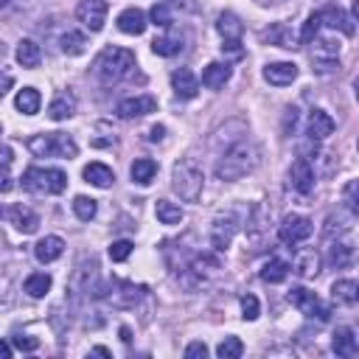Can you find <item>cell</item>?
<instances>
[{"label": "cell", "instance_id": "obj_4", "mask_svg": "<svg viewBox=\"0 0 359 359\" xmlns=\"http://www.w3.org/2000/svg\"><path fill=\"white\" fill-rule=\"evenodd\" d=\"M28 149L36 154V157H62V160H70L79 154V146L70 135L65 132H42V135H34L28 140Z\"/></svg>", "mask_w": 359, "mask_h": 359}, {"label": "cell", "instance_id": "obj_54", "mask_svg": "<svg viewBox=\"0 0 359 359\" xmlns=\"http://www.w3.org/2000/svg\"><path fill=\"white\" fill-rule=\"evenodd\" d=\"M356 300H359V292H356Z\"/></svg>", "mask_w": 359, "mask_h": 359}, {"label": "cell", "instance_id": "obj_32", "mask_svg": "<svg viewBox=\"0 0 359 359\" xmlns=\"http://www.w3.org/2000/svg\"><path fill=\"white\" fill-rule=\"evenodd\" d=\"M154 213H157V219H160V224H180L182 222V208L177 205V202H168V199H157V205H154Z\"/></svg>", "mask_w": 359, "mask_h": 359}, {"label": "cell", "instance_id": "obj_27", "mask_svg": "<svg viewBox=\"0 0 359 359\" xmlns=\"http://www.w3.org/2000/svg\"><path fill=\"white\" fill-rule=\"evenodd\" d=\"M14 56H17V62H20L22 67H39V62H42V48H39L34 39H20Z\"/></svg>", "mask_w": 359, "mask_h": 359}, {"label": "cell", "instance_id": "obj_25", "mask_svg": "<svg viewBox=\"0 0 359 359\" xmlns=\"http://www.w3.org/2000/svg\"><path fill=\"white\" fill-rule=\"evenodd\" d=\"M294 272L300 275V278H317L320 275V255H317V250H303V252H297V258H294Z\"/></svg>", "mask_w": 359, "mask_h": 359}, {"label": "cell", "instance_id": "obj_1", "mask_svg": "<svg viewBox=\"0 0 359 359\" xmlns=\"http://www.w3.org/2000/svg\"><path fill=\"white\" fill-rule=\"evenodd\" d=\"M255 165H258V146L250 137H241V140L230 143L222 151V157L216 160V177L224 182H236V180L247 177Z\"/></svg>", "mask_w": 359, "mask_h": 359}, {"label": "cell", "instance_id": "obj_43", "mask_svg": "<svg viewBox=\"0 0 359 359\" xmlns=\"http://www.w3.org/2000/svg\"><path fill=\"white\" fill-rule=\"evenodd\" d=\"M261 314V303L255 294H241V317L244 320H258Z\"/></svg>", "mask_w": 359, "mask_h": 359}, {"label": "cell", "instance_id": "obj_48", "mask_svg": "<svg viewBox=\"0 0 359 359\" xmlns=\"http://www.w3.org/2000/svg\"><path fill=\"white\" fill-rule=\"evenodd\" d=\"M0 356H3V359H8V356H11V342H8V339H3V342H0Z\"/></svg>", "mask_w": 359, "mask_h": 359}, {"label": "cell", "instance_id": "obj_9", "mask_svg": "<svg viewBox=\"0 0 359 359\" xmlns=\"http://www.w3.org/2000/svg\"><path fill=\"white\" fill-rule=\"evenodd\" d=\"M107 11H109L107 0H81V3L76 6L79 22H81L84 28H90V31H101V28H104Z\"/></svg>", "mask_w": 359, "mask_h": 359}, {"label": "cell", "instance_id": "obj_35", "mask_svg": "<svg viewBox=\"0 0 359 359\" xmlns=\"http://www.w3.org/2000/svg\"><path fill=\"white\" fill-rule=\"evenodd\" d=\"M59 48H62V53H67V56H79V53H84L87 39H84L81 31H65L62 39H59Z\"/></svg>", "mask_w": 359, "mask_h": 359}, {"label": "cell", "instance_id": "obj_20", "mask_svg": "<svg viewBox=\"0 0 359 359\" xmlns=\"http://www.w3.org/2000/svg\"><path fill=\"white\" fill-rule=\"evenodd\" d=\"M8 222H11L20 233H36V227H39V216H36L31 208H25V205H14V208L8 210Z\"/></svg>", "mask_w": 359, "mask_h": 359}, {"label": "cell", "instance_id": "obj_31", "mask_svg": "<svg viewBox=\"0 0 359 359\" xmlns=\"http://www.w3.org/2000/svg\"><path fill=\"white\" fill-rule=\"evenodd\" d=\"M264 39H269L278 48H297L294 45V34H292V28L286 22H275L269 31H264Z\"/></svg>", "mask_w": 359, "mask_h": 359}, {"label": "cell", "instance_id": "obj_33", "mask_svg": "<svg viewBox=\"0 0 359 359\" xmlns=\"http://www.w3.org/2000/svg\"><path fill=\"white\" fill-rule=\"evenodd\" d=\"M286 275H289V264L283 258H269L261 266V280H266V283H280V280H286Z\"/></svg>", "mask_w": 359, "mask_h": 359}, {"label": "cell", "instance_id": "obj_3", "mask_svg": "<svg viewBox=\"0 0 359 359\" xmlns=\"http://www.w3.org/2000/svg\"><path fill=\"white\" fill-rule=\"evenodd\" d=\"M171 188L180 194V199L185 202H196L202 196V188H205V174L202 168L196 165V160L185 157L180 163H174L171 168Z\"/></svg>", "mask_w": 359, "mask_h": 359}, {"label": "cell", "instance_id": "obj_50", "mask_svg": "<svg viewBox=\"0 0 359 359\" xmlns=\"http://www.w3.org/2000/svg\"><path fill=\"white\" fill-rule=\"evenodd\" d=\"M121 339H123V342H129V339H132V337H129V328H121Z\"/></svg>", "mask_w": 359, "mask_h": 359}, {"label": "cell", "instance_id": "obj_11", "mask_svg": "<svg viewBox=\"0 0 359 359\" xmlns=\"http://www.w3.org/2000/svg\"><path fill=\"white\" fill-rule=\"evenodd\" d=\"M339 42H331V39H320L311 50V65L320 70V73H331L339 67Z\"/></svg>", "mask_w": 359, "mask_h": 359}, {"label": "cell", "instance_id": "obj_6", "mask_svg": "<svg viewBox=\"0 0 359 359\" xmlns=\"http://www.w3.org/2000/svg\"><path fill=\"white\" fill-rule=\"evenodd\" d=\"M289 300H292V306L300 311V314H306V317H317L320 323H325L328 320V306H323V300L311 292V289H306V286H294L292 292H289Z\"/></svg>", "mask_w": 359, "mask_h": 359}, {"label": "cell", "instance_id": "obj_24", "mask_svg": "<svg viewBox=\"0 0 359 359\" xmlns=\"http://www.w3.org/2000/svg\"><path fill=\"white\" fill-rule=\"evenodd\" d=\"M81 174H84V182H90V185H95V188H109V185L115 182L112 168L104 165V163H90V165H84Z\"/></svg>", "mask_w": 359, "mask_h": 359}, {"label": "cell", "instance_id": "obj_51", "mask_svg": "<svg viewBox=\"0 0 359 359\" xmlns=\"http://www.w3.org/2000/svg\"><path fill=\"white\" fill-rule=\"evenodd\" d=\"M353 17H356V22H359V0L353 3Z\"/></svg>", "mask_w": 359, "mask_h": 359}, {"label": "cell", "instance_id": "obj_5", "mask_svg": "<svg viewBox=\"0 0 359 359\" xmlns=\"http://www.w3.org/2000/svg\"><path fill=\"white\" fill-rule=\"evenodd\" d=\"M22 188L31 191V194H62L67 188V174L62 168L31 165L22 174Z\"/></svg>", "mask_w": 359, "mask_h": 359}, {"label": "cell", "instance_id": "obj_2", "mask_svg": "<svg viewBox=\"0 0 359 359\" xmlns=\"http://www.w3.org/2000/svg\"><path fill=\"white\" fill-rule=\"evenodd\" d=\"M135 67V53L129 48H104L95 59V76L101 84H118L121 79H126Z\"/></svg>", "mask_w": 359, "mask_h": 359}, {"label": "cell", "instance_id": "obj_10", "mask_svg": "<svg viewBox=\"0 0 359 359\" xmlns=\"http://www.w3.org/2000/svg\"><path fill=\"white\" fill-rule=\"evenodd\" d=\"M143 292H146V286H135V283H129V280H112L109 283V292L104 294L112 306H118V309H132L140 297H143Z\"/></svg>", "mask_w": 359, "mask_h": 359}, {"label": "cell", "instance_id": "obj_12", "mask_svg": "<svg viewBox=\"0 0 359 359\" xmlns=\"http://www.w3.org/2000/svg\"><path fill=\"white\" fill-rule=\"evenodd\" d=\"M157 109V98L154 95H132V98H123L121 104H118V118H143V115H149V112H154Z\"/></svg>", "mask_w": 359, "mask_h": 359}, {"label": "cell", "instance_id": "obj_46", "mask_svg": "<svg viewBox=\"0 0 359 359\" xmlns=\"http://www.w3.org/2000/svg\"><path fill=\"white\" fill-rule=\"evenodd\" d=\"M11 342L17 345V351H36L39 348V339H34V337H11Z\"/></svg>", "mask_w": 359, "mask_h": 359}, {"label": "cell", "instance_id": "obj_36", "mask_svg": "<svg viewBox=\"0 0 359 359\" xmlns=\"http://www.w3.org/2000/svg\"><path fill=\"white\" fill-rule=\"evenodd\" d=\"M356 292H359V283L356 280H337L331 286V297L337 303H356Z\"/></svg>", "mask_w": 359, "mask_h": 359}, {"label": "cell", "instance_id": "obj_44", "mask_svg": "<svg viewBox=\"0 0 359 359\" xmlns=\"http://www.w3.org/2000/svg\"><path fill=\"white\" fill-rule=\"evenodd\" d=\"M129 255H132V241L121 238V241H112V244H109V258H112V261L121 264V261H126Z\"/></svg>", "mask_w": 359, "mask_h": 359}, {"label": "cell", "instance_id": "obj_7", "mask_svg": "<svg viewBox=\"0 0 359 359\" xmlns=\"http://www.w3.org/2000/svg\"><path fill=\"white\" fill-rule=\"evenodd\" d=\"M236 230H238V213L236 210L219 213L213 219V224H210V244H213V250H219V252L227 250L233 236H236Z\"/></svg>", "mask_w": 359, "mask_h": 359}, {"label": "cell", "instance_id": "obj_42", "mask_svg": "<svg viewBox=\"0 0 359 359\" xmlns=\"http://www.w3.org/2000/svg\"><path fill=\"white\" fill-rule=\"evenodd\" d=\"M320 25H323L320 14H309V20H306V22H303V28H300V42H314V39H317Z\"/></svg>", "mask_w": 359, "mask_h": 359}, {"label": "cell", "instance_id": "obj_19", "mask_svg": "<svg viewBox=\"0 0 359 359\" xmlns=\"http://www.w3.org/2000/svg\"><path fill=\"white\" fill-rule=\"evenodd\" d=\"M227 81H230V65L227 62H210L202 70V84L208 90H222Z\"/></svg>", "mask_w": 359, "mask_h": 359}, {"label": "cell", "instance_id": "obj_28", "mask_svg": "<svg viewBox=\"0 0 359 359\" xmlns=\"http://www.w3.org/2000/svg\"><path fill=\"white\" fill-rule=\"evenodd\" d=\"M216 31L224 36V42L227 39H241V31H244V25H241V20L233 14V11H224V14H219V20H216Z\"/></svg>", "mask_w": 359, "mask_h": 359}, {"label": "cell", "instance_id": "obj_34", "mask_svg": "<svg viewBox=\"0 0 359 359\" xmlns=\"http://www.w3.org/2000/svg\"><path fill=\"white\" fill-rule=\"evenodd\" d=\"M50 275L48 272H31L28 278H25V283H22V289L31 294V297H45L48 292H50Z\"/></svg>", "mask_w": 359, "mask_h": 359}, {"label": "cell", "instance_id": "obj_21", "mask_svg": "<svg viewBox=\"0 0 359 359\" xmlns=\"http://www.w3.org/2000/svg\"><path fill=\"white\" fill-rule=\"evenodd\" d=\"M146 14L140 11V8H123L121 14H118V28L123 31V34H132V36H137V34H143L146 31Z\"/></svg>", "mask_w": 359, "mask_h": 359}, {"label": "cell", "instance_id": "obj_18", "mask_svg": "<svg viewBox=\"0 0 359 359\" xmlns=\"http://www.w3.org/2000/svg\"><path fill=\"white\" fill-rule=\"evenodd\" d=\"M62 252H65V241H62L59 236H45V238H39L36 247H34V255H36L39 264H53Z\"/></svg>", "mask_w": 359, "mask_h": 359}, {"label": "cell", "instance_id": "obj_40", "mask_svg": "<svg viewBox=\"0 0 359 359\" xmlns=\"http://www.w3.org/2000/svg\"><path fill=\"white\" fill-rule=\"evenodd\" d=\"M342 202H345V208H348L353 216H359V180H351V182L342 188Z\"/></svg>", "mask_w": 359, "mask_h": 359}, {"label": "cell", "instance_id": "obj_52", "mask_svg": "<svg viewBox=\"0 0 359 359\" xmlns=\"http://www.w3.org/2000/svg\"><path fill=\"white\" fill-rule=\"evenodd\" d=\"M353 93H356V101H359V79L353 81Z\"/></svg>", "mask_w": 359, "mask_h": 359}, {"label": "cell", "instance_id": "obj_13", "mask_svg": "<svg viewBox=\"0 0 359 359\" xmlns=\"http://www.w3.org/2000/svg\"><path fill=\"white\" fill-rule=\"evenodd\" d=\"M289 182L297 194H311L314 188V168L306 157H297L292 165H289Z\"/></svg>", "mask_w": 359, "mask_h": 359}, {"label": "cell", "instance_id": "obj_23", "mask_svg": "<svg viewBox=\"0 0 359 359\" xmlns=\"http://www.w3.org/2000/svg\"><path fill=\"white\" fill-rule=\"evenodd\" d=\"M331 351L337 356H356L359 345H356V334L351 328H337L331 337Z\"/></svg>", "mask_w": 359, "mask_h": 359}, {"label": "cell", "instance_id": "obj_37", "mask_svg": "<svg viewBox=\"0 0 359 359\" xmlns=\"http://www.w3.org/2000/svg\"><path fill=\"white\" fill-rule=\"evenodd\" d=\"M73 213H76L81 222H90V219H95V213H98V202H95L93 196H76V199H73Z\"/></svg>", "mask_w": 359, "mask_h": 359}, {"label": "cell", "instance_id": "obj_26", "mask_svg": "<svg viewBox=\"0 0 359 359\" xmlns=\"http://www.w3.org/2000/svg\"><path fill=\"white\" fill-rule=\"evenodd\" d=\"M14 107H17L22 115H36L39 107H42L39 90H36V87H22V90L17 93V98H14Z\"/></svg>", "mask_w": 359, "mask_h": 359}, {"label": "cell", "instance_id": "obj_45", "mask_svg": "<svg viewBox=\"0 0 359 359\" xmlns=\"http://www.w3.org/2000/svg\"><path fill=\"white\" fill-rule=\"evenodd\" d=\"M208 356V345L205 342H191L185 348V359H205Z\"/></svg>", "mask_w": 359, "mask_h": 359}, {"label": "cell", "instance_id": "obj_29", "mask_svg": "<svg viewBox=\"0 0 359 359\" xmlns=\"http://www.w3.org/2000/svg\"><path fill=\"white\" fill-rule=\"evenodd\" d=\"M129 174H132V180H135L137 185H149V182L154 180V174H157V163H154L151 157H140V160L132 163Z\"/></svg>", "mask_w": 359, "mask_h": 359}, {"label": "cell", "instance_id": "obj_22", "mask_svg": "<svg viewBox=\"0 0 359 359\" xmlns=\"http://www.w3.org/2000/svg\"><path fill=\"white\" fill-rule=\"evenodd\" d=\"M76 112V98H73V93H56L53 95V101H50V107H48V118L50 121H67L70 115Z\"/></svg>", "mask_w": 359, "mask_h": 359}, {"label": "cell", "instance_id": "obj_53", "mask_svg": "<svg viewBox=\"0 0 359 359\" xmlns=\"http://www.w3.org/2000/svg\"><path fill=\"white\" fill-rule=\"evenodd\" d=\"M356 149H359V137H356Z\"/></svg>", "mask_w": 359, "mask_h": 359}, {"label": "cell", "instance_id": "obj_49", "mask_svg": "<svg viewBox=\"0 0 359 359\" xmlns=\"http://www.w3.org/2000/svg\"><path fill=\"white\" fill-rule=\"evenodd\" d=\"M93 353H98V356H109V351H107L104 345H98V348H93Z\"/></svg>", "mask_w": 359, "mask_h": 359}, {"label": "cell", "instance_id": "obj_38", "mask_svg": "<svg viewBox=\"0 0 359 359\" xmlns=\"http://www.w3.org/2000/svg\"><path fill=\"white\" fill-rule=\"evenodd\" d=\"M241 351H244V345H241L238 337H224V339L216 345V356H219V359H238Z\"/></svg>", "mask_w": 359, "mask_h": 359}, {"label": "cell", "instance_id": "obj_8", "mask_svg": "<svg viewBox=\"0 0 359 359\" xmlns=\"http://www.w3.org/2000/svg\"><path fill=\"white\" fill-rule=\"evenodd\" d=\"M311 222L306 219V216H300V213H289L280 224H278V238L283 241V244H289V247H294V244H300V241H306L309 236H311Z\"/></svg>", "mask_w": 359, "mask_h": 359}, {"label": "cell", "instance_id": "obj_30", "mask_svg": "<svg viewBox=\"0 0 359 359\" xmlns=\"http://www.w3.org/2000/svg\"><path fill=\"white\" fill-rule=\"evenodd\" d=\"M351 261H353V244H351V241H334V244L328 247V264H331V266L342 269V266H348Z\"/></svg>", "mask_w": 359, "mask_h": 359}, {"label": "cell", "instance_id": "obj_17", "mask_svg": "<svg viewBox=\"0 0 359 359\" xmlns=\"http://www.w3.org/2000/svg\"><path fill=\"white\" fill-rule=\"evenodd\" d=\"M320 14V20H323V25H328V28H334V31H342L345 36H351L353 34V22H351V17L339 8V6H325L323 11H317Z\"/></svg>", "mask_w": 359, "mask_h": 359}, {"label": "cell", "instance_id": "obj_39", "mask_svg": "<svg viewBox=\"0 0 359 359\" xmlns=\"http://www.w3.org/2000/svg\"><path fill=\"white\" fill-rule=\"evenodd\" d=\"M180 48H182L180 36H157V39L151 42V50H154L157 56H174V53H180Z\"/></svg>", "mask_w": 359, "mask_h": 359}, {"label": "cell", "instance_id": "obj_15", "mask_svg": "<svg viewBox=\"0 0 359 359\" xmlns=\"http://www.w3.org/2000/svg\"><path fill=\"white\" fill-rule=\"evenodd\" d=\"M264 79L275 87H283V84H292L297 79V65L294 62H269L264 67Z\"/></svg>", "mask_w": 359, "mask_h": 359}, {"label": "cell", "instance_id": "obj_47", "mask_svg": "<svg viewBox=\"0 0 359 359\" xmlns=\"http://www.w3.org/2000/svg\"><path fill=\"white\" fill-rule=\"evenodd\" d=\"M163 135H165V126H160V123L149 129V140H163Z\"/></svg>", "mask_w": 359, "mask_h": 359}, {"label": "cell", "instance_id": "obj_14", "mask_svg": "<svg viewBox=\"0 0 359 359\" xmlns=\"http://www.w3.org/2000/svg\"><path fill=\"white\" fill-rule=\"evenodd\" d=\"M171 87H174V95L177 98L188 101V98H194L199 93V79L188 67H180V70L171 73Z\"/></svg>", "mask_w": 359, "mask_h": 359}, {"label": "cell", "instance_id": "obj_41", "mask_svg": "<svg viewBox=\"0 0 359 359\" xmlns=\"http://www.w3.org/2000/svg\"><path fill=\"white\" fill-rule=\"evenodd\" d=\"M149 17H151V22L160 25V28H168V25L174 22V14H171L168 3H154L151 11H149Z\"/></svg>", "mask_w": 359, "mask_h": 359}, {"label": "cell", "instance_id": "obj_16", "mask_svg": "<svg viewBox=\"0 0 359 359\" xmlns=\"http://www.w3.org/2000/svg\"><path fill=\"white\" fill-rule=\"evenodd\" d=\"M306 132H309L311 140H325L334 132V118L325 109H311L309 123H306Z\"/></svg>", "mask_w": 359, "mask_h": 359}]
</instances>
